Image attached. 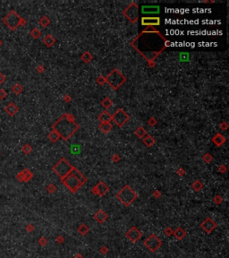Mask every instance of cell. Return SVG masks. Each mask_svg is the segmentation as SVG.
<instances>
[{"label":"cell","mask_w":229,"mask_h":258,"mask_svg":"<svg viewBox=\"0 0 229 258\" xmlns=\"http://www.w3.org/2000/svg\"><path fill=\"white\" fill-rule=\"evenodd\" d=\"M169 43L158 30L148 27L132 41V46L150 63L165 50Z\"/></svg>","instance_id":"1"},{"label":"cell","mask_w":229,"mask_h":258,"mask_svg":"<svg viewBox=\"0 0 229 258\" xmlns=\"http://www.w3.org/2000/svg\"><path fill=\"white\" fill-rule=\"evenodd\" d=\"M52 128L53 131L57 133L59 137H61L63 140L67 141L79 129V125L75 122V117H73V115L64 113L53 125Z\"/></svg>","instance_id":"2"},{"label":"cell","mask_w":229,"mask_h":258,"mask_svg":"<svg viewBox=\"0 0 229 258\" xmlns=\"http://www.w3.org/2000/svg\"><path fill=\"white\" fill-rule=\"evenodd\" d=\"M61 180L64 184V186L70 191H72L73 193H75L76 191L86 182L87 179L77 168H73L72 169V171L66 176L64 179H63Z\"/></svg>","instance_id":"3"},{"label":"cell","mask_w":229,"mask_h":258,"mask_svg":"<svg viewBox=\"0 0 229 258\" xmlns=\"http://www.w3.org/2000/svg\"><path fill=\"white\" fill-rule=\"evenodd\" d=\"M116 196L118 200L123 204H124L125 206H129L134 203L138 195L130 186H125L117 193Z\"/></svg>","instance_id":"4"},{"label":"cell","mask_w":229,"mask_h":258,"mask_svg":"<svg viewBox=\"0 0 229 258\" xmlns=\"http://www.w3.org/2000/svg\"><path fill=\"white\" fill-rule=\"evenodd\" d=\"M3 22L11 31H14L20 25L26 24V21L21 17H20L19 14L13 10L9 12L8 14H6L3 18Z\"/></svg>","instance_id":"5"},{"label":"cell","mask_w":229,"mask_h":258,"mask_svg":"<svg viewBox=\"0 0 229 258\" xmlns=\"http://www.w3.org/2000/svg\"><path fill=\"white\" fill-rule=\"evenodd\" d=\"M106 82L111 86L114 90H117L125 83L126 78L124 76L123 73L117 69H114L105 79Z\"/></svg>","instance_id":"6"},{"label":"cell","mask_w":229,"mask_h":258,"mask_svg":"<svg viewBox=\"0 0 229 258\" xmlns=\"http://www.w3.org/2000/svg\"><path fill=\"white\" fill-rule=\"evenodd\" d=\"M73 168V167L69 163V162L64 158H62L53 167V170L55 171V173L59 176V178L63 179L72 171Z\"/></svg>","instance_id":"7"},{"label":"cell","mask_w":229,"mask_h":258,"mask_svg":"<svg viewBox=\"0 0 229 258\" xmlns=\"http://www.w3.org/2000/svg\"><path fill=\"white\" fill-rule=\"evenodd\" d=\"M124 16L126 17L131 23L134 24L138 21L139 13H138V5L135 2H132L123 12Z\"/></svg>","instance_id":"8"},{"label":"cell","mask_w":229,"mask_h":258,"mask_svg":"<svg viewBox=\"0 0 229 258\" xmlns=\"http://www.w3.org/2000/svg\"><path fill=\"white\" fill-rule=\"evenodd\" d=\"M161 244L162 243H161L160 239L154 234H151L144 242L145 247L151 252L157 251V250L161 247Z\"/></svg>","instance_id":"9"},{"label":"cell","mask_w":229,"mask_h":258,"mask_svg":"<svg viewBox=\"0 0 229 258\" xmlns=\"http://www.w3.org/2000/svg\"><path fill=\"white\" fill-rule=\"evenodd\" d=\"M112 120L119 127H122L129 120V116L126 114V112H125L124 110H123L122 108H119V109H117V111L115 113V115L112 116Z\"/></svg>","instance_id":"10"},{"label":"cell","mask_w":229,"mask_h":258,"mask_svg":"<svg viewBox=\"0 0 229 258\" xmlns=\"http://www.w3.org/2000/svg\"><path fill=\"white\" fill-rule=\"evenodd\" d=\"M108 190H109V188H108L107 185H106L103 181H100L91 189V192L93 194H95L96 195L103 196L108 192Z\"/></svg>","instance_id":"11"},{"label":"cell","mask_w":229,"mask_h":258,"mask_svg":"<svg viewBox=\"0 0 229 258\" xmlns=\"http://www.w3.org/2000/svg\"><path fill=\"white\" fill-rule=\"evenodd\" d=\"M126 237L132 242H137L142 237V232L140 231L136 227H132L127 231Z\"/></svg>","instance_id":"12"},{"label":"cell","mask_w":229,"mask_h":258,"mask_svg":"<svg viewBox=\"0 0 229 258\" xmlns=\"http://www.w3.org/2000/svg\"><path fill=\"white\" fill-rule=\"evenodd\" d=\"M201 226L202 230H203L205 232H207V233H211V232L216 228L217 224L215 223V222H214V220H213L212 219L208 218V219H206V220H204V222L201 223Z\"/></svg>","instance_id":"13"},{"label":"cell","mask_w":229,"mask_h":258,"mask_svg":"<svg viewBox=\"0 0 229 258\" xmlns=\"http://www.w3.org/2000/svg\"><path fill=\"white\" fill-rule=\"evenodd\" d=\"M142 24L148 26V27H153V26L159 25L160 18L159 17H142Z\"/></svg>","instance_id":"14"},{"label":"cell","mask_w":229,"mask_h":258,"mask_svg":"<svg viewBox=\"0 0 229 258\" xmlns=\"http://www.w3.org/2000/svg\"><path fill=\"white\" fill-rule=\"evenodd\" d=\"M160 7L158 5H143L142 7V13L145 14L149 13H158Z\"/></svg>","instance_id":"15"},{"label":"cell","mask_w":229,"mask_h":258,"mask_svg":"<svg viewBox=\"0 0 229 258\" xmlns=\"http://www.w3.org/2000/svg\"><path fill=\"white\" fill-rule=\"evenodd\" d=\"M32 173L29 170V169H24V170H23L21 172H20L17 176H16V179L19 180V181H29L30 179H31L32 178Z\"/></svg>","instance_id":"16"},{"label":"cell","mask_w":229,"mask_h":258,"mask_svg":"<svg viewBox=\"0 0 229 258\" xmlns=\"http://www.w3.org/2000/svg\"><path fill=\"white\" fill-rule=\"evenodd\" d=\"M5 112L8 114L9 116H13L14 114H16L18 112L19 109H18L17 106L14 104V103L12 102V103H9V104L5 107Z\"/></svg>","instance_id":"17"},{"label":"cell","mask_w":229,"mask_h":258,"mask_svg":"<svg viewBox=\"0 0 229 258\" xmlns=\"http://www.w3.org/2000/svg\"><path fill=\"white\" fill-rule=\"evenodd\" d=\"M98 119L100 121V123H107V122H110L112 120V115H110L107 111H104L102 112L99 117Z\"/></svg>","instance_id":"18"},{"label":"cell","mask_w":229,"mask_h":258,"mask_svg":"<svg viewBox=\"0 0 229 258\" xmlns=\"http://www.w3.org/2000/svg\"><path fill=\"white\" fill-rule=\"evenodd\" d=\"M94 218H95V220H97V222H98L99 223H103V222H104L105 220L107 219V215L106 213H105L104 212H103V211L99 210V211L94 215Z\"/></svg>","instance_id":"19"},{"label":"cell","mask_w":229,"mask_h":258,"mask_svg":"<svg viewBox=\"0 0 229 258\" xmlns=\"http://www.w3.org/2000/svg\"><path fill=\"white\" fill-rule=\"evenodd\" d=\"M212 141H213V143H215L216 145L220 146V145H222L226 142V138H225V136L223 135L218 134L215 137L212 139Z\"/></svg>","instance_id":"20"},{"label":"cell","mask_w":229,"mask_h":258,"mask_svg":"<svg viewBox=\"0 0 229 258\" xmlns=\"http://www.w3.org/2000/svg\"><path fill=\"white\" fill-rule=\"evenodd\" d=\"M112 124L110 122H107V123H100L99 125V129L103 132L105 133V134H107V133L110 132L112 129Z\"/></svg>","instance_id":"21"},{"label":"cell","mask_w":229,"mask_h":258,"mask_svg":"<svg viewBox=\"0 0 229 258\" xmlns=\"http://www.w3.org/2000/svg\"><path fill=\"white\" fill-rule=\"evenodd\" d=\"M43 42L46 46L51 47L54 45V43L56 42V40L52 35H47L45 38L43 39Z\"/></svg>","instance_id":"22"},{"label":"cell","mask_w":229,"mask_h":258,"mask_svg":"<svg viewBox=\"0 0 229 258\" xmlns=\"http://www.w3.org/2000/svg\"><path fill=\"white\" fill-rule=\"evenodd\" d=\"M174 235H175V237L177 239L181 240V239H183L184 237H185L186 233H185V231H184L182 228H176L175 231L174 232Z\"/></svg>","instance_id":"23"},{"label":"cell","mask_w":229,"mask_h":258,"mask_svg":"<svg viewBox=\"0 0 229 258\" xmlns=\"http://www.w3.org/2000/svg\"><path fill=\"white\" fill-rule=\"evenodd\" d=\"M143 143H144L148 147H150V146H152V145L155 143V140H154V138H153L151 135H146V136L143 138Z\"/></svg>","instance_id":"24"},{"label":"cell","mask_w":229,"mask_h":258,"mask_svg":"<svg viewBox=\"0 0 229 258\" xmlns=\"http://www.w3.org/2000/svg\"><path fill=\"white\" fill-rule=\"evenodd\" d=\"M135 135L139 137V138H144L147 135V133L145 131V129L142 127H140L136 131H135Z\"/></svg>","instance_id":"25"},{"label":"cell","mask_w":229,"mask_h":258,"mask_svg":"<svg viewBox=\"0 0 229 258\" xmlns=\"http://www.w3.org/2000/svg\"><path fill=\"white\" fill-rule=\"evenodd\" d=\"M48 138H49L52 142L55 143V142H56L57 140H58L59 138H60V137H59V135H57V133H56V132L52 131V132H51L50 134L48 135Z\"/></svg>","instance_id":"26"},{"label":"cell","mask_w":229,"mask_h":258,"mask_svg":"<svg viewBox=\"0 0 229 258\" xmlns=\"http://www.w3.org/2000/svg\"><path fill=\"white\" fill-rule=\"evenodd\" d=\"M21 91H23V87H21V84H14L13 87V92L15 93V94H20L21 92Z\"/></svg>","instance_id":"27"},{"label":"cell","mask_w":229,"mask_h":258,"mask_svg":"<svg viewBox=\"0 0 229 258\" xmlns=\"http://www.w3.org/2000/svg\"><path fill=\"white\" fill-rule=\"evenodd\" d=\"M40 34H41V32H40V31L39 30L38 28H34L33 30L31 32V35L33 37L34 39H37V38H39V37L40 36Z\"/></svg>","instance_id":"28"},{"label":"cell","mask_w":229,"mask_h":258,"mask_svg":"<svg viewBox=\"0 0 229 258\" xmlns=\"http://www.w3.org/2000/svg\"><path fill=\"white\" fill-rule=\"evenodd\" d=\"M91 58H92V56L89 53V52H85L83 56H82V59L84 61V62H86V63H88V62H90L91 60Z\"/></svg>","instance_id":"29"},{"label":"cell","mask_w":229,"mask_h":258,"mask_svg":"<svg viewBox=\"0 0 229 258\" xmlns=\"http://www.w3.org/2000/svg\"><path fill=\"white\" fill-rule=\"evenodd\" d=\"M40 24L42 26L46 27V26H48V25L50 24V21H49V19L47 18L46 16H43V17L40 19Z\"/></svg>","instance_id":"30"},{"label":"cell","mask_w":229,"mask_h":258,"mask_svg":"<svg viewBox=\"0 0 229 258\" xmlns=\"http://www.w3.org/2000/svg\"><path fill=\"white\" fill-rule=\"evenodd\" d=\"M88 230H89V228H88L86 225H84V224L82 225V226H81V227L78 228V231H79L80 233H82L83 235H85V234L88 232Z\"/></svg>","instance_id":"31"},{"label":"cell","mask_w":229,"mask_h":258,"mask_svg":"<svg viewBox=\"0 0 229 258\" xmlns=\"http://www.w3.org/2000/svg\"><path fill=\"white\" fill-rule=\"evenodd\" d=\"M102 104H103V106H104L105 108H109L110 106L112 105V100H110L109 98H106L104 100L102 101Z\"/></svg>","instance_id":"32"},{"label":"cell","mask_w":229,"mask_h":258,"mask_svg":"<svg viewBox=\"0 0 229 258\" xmlns=\"http://www.w3.org/2000/svg\"><path fill=\"white\" fill-rule=\"evenodd\" d=\"M201 187H202V185H201V183L200 181H199V180L195 181V182L193 184V188H194L196 191L201 190Z\"/></svg>","instance_id":"33"},{"label":"cell","mask_w":229,"mask_h":258,"mask_svg":"<svg viewBox=\"0 0 229 258\" xmlns=\"http://www.w3.org/2000/svg\"><path fill=\"white\" fill-rule=\"evenodd\" d=\"M31 151H32V147L30 146L29 144H25V145L23 147V152H24V153H26V154L30 153V152H31Z\"/></svg>","instance_id":"34"},{"label":"cell","mask_w":229,"mask_h":258,"mask_svg":"<svg viewBox=\"0 0 229 258\" xmlns=\"http://www.w3.org/2000/svg\"><path fill=\"white\" fill-rule=\"evenodd\" d=\"M203 159H204V160H206V161H208V162H210L211 160H212V157L210 155V154H206V155H204V157H203Z\"/></svg>","instance_id":"35"},{"label":"cell","mask_w":229,"mask_h":258,"mask_svg":"<svg viewBox=\"0 0 229 258\" xmlns=\"http://www.w3.org/2000/svg\"><path fill=\"white\" fill-rule=\"evenodd\" d=\"M6 96V92L4 90H0V99H3Z\"/></svg>","instance_id":"36"},{"label":"cell","mask_w":229,"mask_h":258,"mask_svg":"<svg viewBox=\"0 0 229 258\" xmlns=\"http://www.w3.org/2000/svg\"><path fill=\"white\" fill-rule=\"evenodd\" d=\"M5 76L3 75V73H0V84H2L3 82H5Z\"/></svg>","instance_id":"37"},{"label":"cell","mask_w":229,"mask_h":258,"mask_svg":"<svg viewBox=\"0 0 229 258\" xmlns=\"http://www.w3.org/2000/svg\"><path fill=\"white\" fill-rule=\"evenodd\" d=\"M221 201H222V199H221L219 196H217L216 198H214V202H216V203H219Z\"/></svg>","instance_id":"38"},{"label":"cell","mask_w":229,"mask_h":258,"mask_svg":"<svg viewBox=\"0 0 229 258\" xmlns=\"http://www.w3.org/2000/svg\"><path fill=\"white\" fill-rule=\"evenodd\" d=\"M165 232H166L167 235H171V234L173 233V231H172V230H171L170 228H167V230H166V231H165Z\"/></svg>","instance_id":"39"},{"label":"cell","mask_w":229,"mask_h":258,"mask_svg":"<svg viewBox=\"0 0 229 258\" xmlns=\"http://www.w3.org/2000/svg\"><path fill=\"white\" fill-rule=\"evenodd\" d=\"M48 190L50 191V192H52V191H54V190H55V187H54V186H53V185H50V186H48Z\"/></svg>","instance_id":"40"},{"label":"cell","mask_w":229,"mask_h":258,"mask_svg":"<svg viewBox=\"0 0 229 258\" xmlns=\"http://www.w3.org/2000/svg\"><path fill=\"white\" fill-rule=\"evenodd\" d=\"M220 127H221V128H223L224 130H226V129L227 128V125H226V123H224L223 125H221V126H220Z\"/></svg>","instance_id":"41"},{"label":"cell","mask_w":229,"mask_h":258,"mask_svg":"<svg viewBox=\"0 0 229 258\" xmlns=\"http://www.w3.org/2000/svg\"><path fill=\"white\" fill-rule=\"evenodd\" d=\"M38 70H39V71H40V73H41V71H43V70H44V68H42L41 66H40V67H38Z\"/></svg>","instance_id":"42"},{"label":"cell","mask_w":229,"mask_h":258,"mask_svg":"<svg viewBox=\"0 0 229 258\" xmlns=\"http://www.w3.org/2000/svg\"><path fill=\"white\" fill-rule=\"evenodd\" d=\"M75 258H83V256H82V255H77L75 256Z\"/></svg>","instance_id":"43"},{"label":"cell","mask_w":229,"mask_h":258,"mask_svg":"<svg viewBox=\"0 0 229 258\" xmlns=\"http://www.w3.org/2000/svg\"><path fill=\"white\" fill-rule=\"evenodd\" d=\"M1 44H2V41H1V40H0V45H1Z\"/></svg>","instance_id":"44"}]
</instances>
